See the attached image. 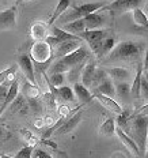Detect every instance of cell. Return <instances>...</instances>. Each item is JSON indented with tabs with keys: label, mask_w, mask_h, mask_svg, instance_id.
Instances as JSON below:
<instances>
[{
	"label": "cell",
	"mask_w": 148,
	"mask_h": 158,
	"mask_svg": "<svg viewBox=\"0 0 148 158\" xmlns=\"http://www.w3.org/2000/svg\"><path fill=\"white\" fill-rule=\"evenodd\" d=\"M144 52V44L139 41H121L110 51L106 56V63L113 61H125V60H134L141 57Z\"/></svg>",
	"instance_id": "cell-1"
},
{
	"label": "cell",
	"mask_w": 148,
	"mask_h": 158,
	"mask_svg": "<svg viewBox=\"0 0 148 158\" xmlns=\"http://www.w3.org/2000/svg\"><path fill=\"white\" fill-rule=\"evenodd\" d=\"M86 59H88V51L82 45L76 51L71 52L70 55L57 59V60L49 67V74H57V72H64L65 74V72H68L72 67H75L76 64L84 61Z\"/></svg>",
	"instance_id": "cell-2"
},
{
	"label": "cell",
	"mask_w": 148,
	"mask_h": 158,
	"mask_svg": "<svg viewBox=\"0 0 148 158\" xmlns=\"http://www.w3.org/2000/svg\"><path fill=\"white\" fill-rule=\"evenodd\" d=\"M106 4H107V2L84 3V4H80V6H78V7H74L68 12L65 11L56 22H57V25H65V23H68V22L76 21V19H82L88 14H93V12L99 11V10H102Z\"/></svg>",
	"instance_id": "cell-3"
},
{
	"label": "cell",
	"mask_w": 148,
	"mask_h": 158,
	"mask_svg": "<svg viewBox=\"0 0 148 158\" xmlns=\"http://www.w3.org/2000/svg\"><path fill=\"white\" fill-rule=\"evenodd\" d=\"M30 59L37 64H48L53 59V49L45 40L35 41L30 49Z\"/></svg>",
	"instance_id": "cell-4"
},
{
	"label": "cell",
	"mask_w": 148,
	"mask_h": 158,
	"mask_svg": "<svg viewBox=\"0 0 148 158\" xmlns=\"http://www.w3.org/2000/svg\"><path fill=\"white\" fill-rule=\"evenodd\" d=\"M107 30H102V29H95V30H86L83 31L79 37L83 41H86L88 44V47L91 48V51L94 52V55H97V52L99 51L102 42L106 38Z\"/></svg>",
	"instance_id": "cell-5"
},
{
	"label": "cell",
	"mask_w": 148,
	"mask_h": 158,
	"mask_svg": "<svg viewBox=\"0 0 148 158\" xmlns=\"http://www.w3.org/2000/svg\"><path fill=\"white\" fill-rule=\"evenodd\" d=\"M143 0H114L111 3H107L99 11H109L111 14H121V12L132 11L141 4Z\"/></svg>",
	"instance_id": "cell-6"
},
{
	"label": "cell",
	"mask_w": 148,
	"mask_h": 158,
	"mask_svg": "<svg viewBox=\"0 0 148 158\" xmlns=\"http://www.w3.org/2000/svg\"><path fill=\"white\" fill-rule=\"evenodd\" d=\"M18 8L16 6L10 7L4 11H0V30H12L16 27Z\"/></svg>",
	"instance_id": "cell-7"
},
{
	"label": "cell",
	"mask_w": 148,
	"mask_h": 158,
	"mask_svg": "<svg viewBox=\"0 0 148 158\" xmlns=\"http://www.w3.org/2000/svg\"><path fill=\"white\" fill-rule=\"evenodd\" d=\"M83 106H84V105H83ZM83 106L79 108L75 114H71L70 117L65 118V120L62 121L61 126L56 130V134L64 135V134H70L71 131H74L75 128L79 126V123H80V120H82V116H83Z\"/></svg>",
	"instance_id": "cell-8"
},
{
	"label": "cell",
	"mask_w": 148,
	"mask_h": 158,
	"mask_svg": "<svg viewBox=\"0 0 148 158\" xmlns=\"http://www.w3.org/2000/svg\"><path fill=\"white\" fill-rule=\"evenodd\" d=\"M83 45V40H67V41H62L53 49V57H64V56L70 55L71 52L76 51L79 47Z\"/></svg>",
	"instance_id": "cell-9"
},
{
	"label": "cell",
	"mask_w": 148,
	"mask_h": 158,
	"mask_svg": "<svg viewBox=\"0 0 148 158\" xmlns=\"http://www.w3.org/2000/svg\"><path fill=\"white\" fill-rule=\"evenodd\" d=\"M18 64L21 67L22 72L25 74V77L27 78V81L33 85H37V79H35V72H34V63L30 59L29 55H22L18 59Z\"/></svg>",
	"instance_id": "cell-10"
},
{
	"label": "cell",
	"mask_w": 148,
	"mask_h": 158,
	"mask_svg": "<svg viewBox=\"0 0 148 158\" xmlns=\"http://www.w3.org/2000/svg\"><path fill=\"white\" fill-rule=\"evenodd\" d=\"M114 132H116V135L118 136V139L121 140V143H122L124 146L130 151V153L134 154V156H141V151L139 149V144L134 142L130 136H128V135L124 132L122 128H120V127L116 126V131H114Z\"/></svg>",
	"instance_id": "cell-11"
},
{
	"label": "cell",
	"mask_w": 148,
	"mask_h": 158,
	"mask_svg": "<svg viewBox=\"0 0 148 158\" xmlns=\"http://www.w3.org/2000/svg\"><path fill=\"white\" fill-rule=\"evenodd\" d=\"M97 70V63L94 60H88L87 59V63L84 64L83 67V71H82V75H80V83L83 85L84 87H87L90 90V86H91V81H93V77H94V72Z\"/></svg>",
	"instance_id": "cell-12"
},
{
	"label": "cell",
	"mask_w": 148,
	"mask_h": 158,
	"mask_svg": "<svg viewBox=\"0 0 148 158\" xmlns=\"http://www.w3.org/2000/svg\"><path fill=\"white\" fill-rule=\"evenodd\" d=\"M111 81L116 82H128L130 79V71L125 67H110L105 70Z\"/></svg>",
	"instance_id": "cell-13"
},
{
	"label": "cell",
	"mask_w": 148,
	"mask_h": 158,
	"mask_svg": "<svg viewBox=\"0 0 148 158\" xmlns=\"http://www.w3.org/2000/svg\"><path fill=\"white\" fill-rule=\"evenodd\" d=\"M94 98H97L102 106H103L105 109H107L109 112H111V113H114V114L122 113V108H121L120 104H118L117 101H114L113 98L106 97V95H102V94H94Z\"/></svg>",
	"instance_id": "cell-14"
},
{
	"label": "cell",
	"mask_w": 148,
	"mask_h": 158,
	"mask_svg": "<svg viewBox=\"0 0 148 158\" xmlns=\"http://www.w3.org/2000/svg\"><path fill=\"white\" fill-rule=\"evenodd\" d=\"M82 19H83V22H84V27H86V30H95V29L101 27L105 22V18L101 15L99 11L93 12V14H88Z\"/></svg>",
	"instance_id": "cell-15"
},
{
	"label": "cell",
	"mask_w": 148,
	"mask_h": 158,
	"mask_svg": "<svg viewBox=\"0 0 148 158\" xmlns=\"http://www.w3.org/2000/svg\"><path fill=\"white\" fill-rule=\"evenodd\" d=\"M18 94H19V83H18V81L15 79V81L12 82L11 85H10L8 91H7V95H6V98L2 101V104H0V114H2L6 109H7L8 105L15 100Z\"/></svg>",
	"instance_id": "cell-16"
},
{
	"label": "cell",
	"mask_w": 148,
	"mask_h": 158,
	"mask_svg": "<svg viewBox=\"0 0 148 158\" xmlns=\"http://www.w3.org/2000/svg\"><path fill=\"white\" fill-rule=\"evenodd\" d=\"M30 34L35 41H42L49 35V26L45 22H35L31 25Z\"/></svg>",
	"instance_id": "cell-17"
},
{
	"label": "cell",
	"mask_w": 148,
	"mask_h": 158,
	"mask_svg": "<svg viewBox=\"0 0 148 158\" xmlns=\"http://www.w3.org/2000/svg\"><path fill=\"white\" fill-rule=\"evenodd\" d=\"M72 90H74L75 97H76L78 100L80 101L82 104H84V105L88 104L94 98V94H91L90 90H88L87 87H84L83 85L80 83V82H76V83H74V87H72Z\"/></svg>",
	"instance_id": "cell-18"
},
{
	"label": "cell",
	"mask_w": 148,
	"mask_h": 158,
	"mask_svg": "<svg viewBox=\"0 0 148 158\" xmlns=\"http://www.w3.org/2000/svg\"><path fill=\"white\" fill-rule=\"evenodd\" d=\"M70 6H71V0H58V3L56 4L53 12H52V15H50V19H49V22H48L49 27L54 25V22L70 8Z\"/></svg>",
	"instance_id": "cell-19"
},
{
	"label": "cell",
	"mask_w": 148,
	"mask_h": 158,
	"mask_svg": "<svg viewBox=\"0 0 148 158\" xmlns=\"http://www.w3.org/2000/svg\"><path fill=\"white\" fill-rule=\"evenodd\" d=\"M95 90V94H102V95H106V97H110L113 98L116 95V89H114V83L110 78L105 79L103 82L94 89Z\"/></svg>",
	"instance_id": "cell-20"
},
{
	"label": "cell",
	"mask_w": 148,
	"mask_h": 158,
	"mask_svg": "<svg viewBox=\"0 0 148 158\" xmlns=\"http://www.w3.org/2000/svg\"><path fill=\"white\" fill-rule=\"evenodd\" d=\"M60 27V26H58ZM62 30L67 31V33H71L74 35H80L83 31H86V27H84V22L83 19H76V21H72V22H68V23L62 25Z\"/></svg>",
	"instance_id": "cell-21"
},
{
	"label": "cell",
	"mask_w": 148,
	"mask_h": 158,
	"mask_svg": "<svg viewBox=\"0 0 148 158\" xmlns=\"http://www.w3.org/2000/svg\"><path fill=\"white\" fill-rule=\"evenodd\" d=\"M133 131L136 135H141V138H146L147 135V116L146 114H140L133 120Z\"/></svg>",
	"instance_id": "cell-22"
},
{
	"label": "cell",
	"mask_w": 148,
	"mask_h": 158,
	"mask_svg": "<svg viewBox=\"0 0 148 158\" xmlns=\"http://www.w3.org/2000/svg\"><path fill=\"white\" fill-rule=\"evenodd\" d=\"M143 64H139L137 65V70H136V75H134V79H133V83L130 86V95L133 98H140V81H141V75H143Z\"/></svg>",
	"instance_id": "cell-23"
},
{
	"label": "cell",
	"mask_w": 148,
	"mask_h": 158,
	"mask_svg": "<svg viewBox=\"0 0 148 158\" xmlns=\"http://www.w3.org/2000/svg\"><path fill=\"white\" fill-rule=\"evenodd\" d=\"M114 45H116V41H114L113 37H106L103 40V42H102L99 51L97 52V57H105V56H107L110 53V51L114 48Z\"/></svg>",
	"instance_id": "cell-24"
},
{
	"label": "cell",
	"mask_w": 148,
	"mask_h": 158,
	"mask_svg": "<svg viewBox=\"0 0 148 158\" xmlns=\"http://www.w3.org/2000/svg\"><path fill=\"white\" fill-rule=\"evenodd\" d=\"M132 16H133L134 23H136L137 26H141V27H147V25H148V18H147V15L144 14V11H143V10H141L140 7L132 10Z\"/></svg>",
	"instance_id": "cell-25"
},
{
	"label": "cell",
	"mask_w": 148,
	"mask_h": 158,
	"mask_svg": "<svg viewBox=\"0 0 148 158\" xmlns=\"http://www.w3.org/2000/svg\"><path fill=\"white\" fill-rule=\"evenodd\" d=\"M87 60V59H86ZM86 60L82 61V63L76 64L75 67H72L68 72H65V74H68V79L72 82V83H76L78 79H80V75H82V71H83V67L84 64H86Z\"/></svg>",
	"instance_id": "cell-26"
},
{
	"label": "cell",
	"mask_w": 148,
	"mask_h": 158,
	"mask_svg": "<svg viewBox=\"0 0 148 158\" xmlns=\"http://www.w3.org/2000/svg\"><path fill=\"white\" fill-rule=\"evenodd\" d=\"M114 131H116V120H114V118H107V120H105L99 128V132L103 135H107V136L114 135Z\"/></svg>",
	"instance_id": "cell-27"
},
{
	"label": "cell",
	"mask_w": 148,
	"mask_h": 158,
	"mask_svg": "<svg viewBox=\"0 0 148 158\" xmlns=\"http://www.w3.org/2000/svg\"><path fill=\"white\" fill-rule=\"evenodd\" d=\"M107 78H109V77H107L106 71H105L103 68H97L95 72H94V77H93V81H91L90 89H95L97 86H99L102 82H103L105 79H107Z\"/></svg>",
	"instance_id": "cell-28"
},
{
	"label": "cell",
	"mask_w": 148,
	"mask_h": 158,
	"mask_svg": "<svg viewBox=\"0 0 148 158\" xmlns=\"http://www.w3.org/2000/svg\"><path fill=\"white\" fill-rule=\"evenodd\" d=\"M48 82L52 87H60L64 86L65 82V74L64 72H57V74H50V77L48 78Z\"/></svg>",
	"instance_id": "cell-29"
},
{
	"label": "cell",
	"mask_w": 148,
	"mask_h": 158,
	"mask_svg": "<svg viewBox=\"0 0 148 158\" xmlns=\"http://www.w3.org/2000/svg\"><path fill=\"white\" fill-rule=\"evenodd\" d=\"M116 89V94H118L121 98H126L130 94V85L128 82H117L114 85Z\"/></svg>",
	"instance_id": "cell-30"
},
{
	"label": "cell",
	"mask_w": 148,
	"mask_h": 158,
	"mask_svg": "<svg viewBox=\"0 0 148 158\" xmlns=\"http://www.w3.org/2000/svg\"><path fill=\"white\" fill-rule=\"evenodd\" d=\"M23 90H25V93L27 94V98H38V95H39L38 87L35 86V85L30 83V82L25 85V86H23Z\"/></svg>",
	"instance_id": "cell-31"
},
{
	"label": "cell",
	"mask_w": 148,
	"mask_h": 158,
	"mask_svg": "<svg viewBox=\"0 0 148 158\" xmlns=\"http://www.w3.org/2000/svg\"><path fill=\"white\" fill-rule=\"evenodd\" d=\"M23 105H25V98L22 97V95L18 94L15 100L8 105V108H10V109H11L12 112H15V110H22V106H23Z\"/></svg>",
	"instance_id": "cell-32"
},
{
	"label": "cell",
	"mask_w": 148,
	"mask_h": 158,
	"mask_svg": "<svg viewBox=\"0 0 148 158\" xmlns=\"http://www.w3.org/2000/svg\"><path fill=\"white\" fill-rule=\"evenodd\" d=\"M34 149L35 147H33V146H25L23 149H21L16 153V156L14 158H31V154Z\"/></svg>",
	"instance_id": "cell-33"
},
{
	"label": "cell",
	"mask_w": 148,
	"mask_h": 158,
	"mask_svg": "<svg viewBox=\"0 0 148 158\" xmlns=\"http://www.w3.org/2000/svg\"><path fill=\"white\" fill-rule=\"evenodd\" d=\"M31 158H53L49 153H46L45 150H41V149H34L33 150V154H31Z\"/></svg>",
	"instance_id": "cell-34"
},
{
	"label": "cell",
	"mask_w": 148,
	"mask_h": 158,
	"mask_svg": "<svg viewBox=\"0 0 148 158\" xmlns=\"http://www.w3.org/2000/svg\"><path fill=\"white\" fill-rule=\"evenodd\" d=\"M12 72H15V65H12V67H10V68H7V70L0 72V85H2L3 82L6 81V78H7L10 74H12Z\"/></svg>",
	"instance_id": "cell-35"
},
{
	"label": "cell",
	"mask_w": 148,
	"mask_h": 158,
	"mask_svg": "<svg viewBox=\"0 0 148 158\" xmlns=\"http://www.w3.org/2000/svg\"><path fill=\"white\" fill-rule=\"evenodd\" d=\"M44 124H45V123H44V120H42V118H38V120L34 123V126L37 127V128H41L42 126H44Z\"/></svg>",
	"instance_id": "cell-36"
},
{
	"label": "cell",
	"mask_w": 148,
	"mask_h": 158,
	"mask_svg": "<svg viewBox=\"0 0 148 158\" xmlns=\"http://www.w3.org/2000/svg\"><path fill=\"white\" fill-rule=\"evenodd\" d=\"M2 135H3V130H2V127H0V139H2Z\"/></svg>",
	"instance_id": "cell-37"
},
{
	"label": "cell",
	"mask_w": 148,
	"mask_h": 158,
	"mask_svg": "<svg viewBox=\"0 0 148 158\" xmlns=\"http://www.w3.org/2000/svg\"><path fill=\"white\" fill-rule=\"evenodd\" d=\"M0 158H11V157H8V156H3V157H0Z\"/></svg>",
	"instance_id": "cell-38"
},
{
	"label": "cell",
	"mask_w": 148,
	"mask_h": 158,
	"mask_svg": "<svg viewBox=\"0 0 148 158\" xmlns=\"http://www.w3.org/2000/svg\"><path fill=\"white\" fill-rule=\"evenodd\" d=\"M0 104H2V101H0Z\"/></svg>",
	"instance_id": "cell-39"
}]
</instances>
